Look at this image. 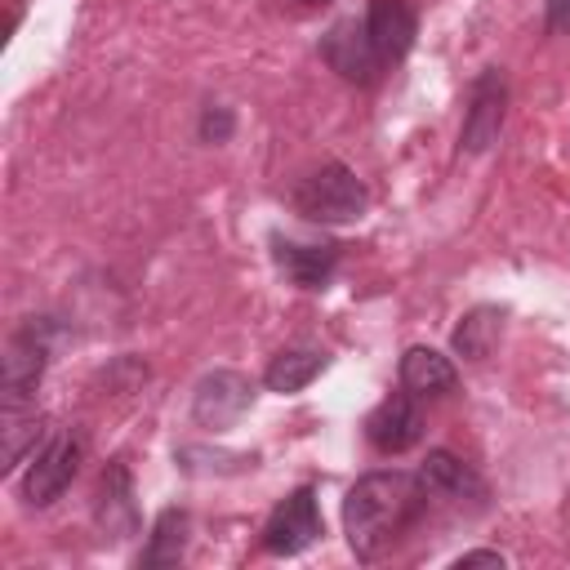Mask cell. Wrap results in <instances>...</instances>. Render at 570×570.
<instances>
[{
    "label": "cell",
    "mask_w": 570,
    "mask_h": 570,
    "mask_svg": "<svg viewBox=\"0 0 570 570\" xmlns=\"http://www.w3.org/2000/svg\"><path fill=\"white\" fill-rule=\"evenodd\" d=\"M365 31L379 49V58L392 67L414 49L419 36V13L410 9V0H370L365 9Z\"/></svg>",
    "instance_id": "obj_10"
},
{
    "label": "cell",
    "mask_w": 570,
    "mask_h": 570,
    "mask_svg": "<svg viewBox=\"0 0 570 570\" xmlns=\"http://www.w3.org/2000/svg\"><path fill=\"white\" fill-rule=\"evenodd\" d=\"M294 205H298V214L312 218V223H352V218L365 214L370 191H365V183H361L347 165L330 160V165L312 169V174L294 187Z\"/></svg>",
    "instance_id": "obj_2"
},
{
    "label": "cell",
    "mask_w": 570,
    "mask_h": 570,
    "mask_svg": "<svg viewBox=\"0 0 570 570\" xmlns=\"http://www.w3.org/2000/svg\"><path fill=\"white\" fill-rule=\"evenodd\" d=\"M183 548H187V512L183 508H165L151 525V539L147 548L138 552V566L156 570V566H178L183 561Z\"/></svg>",
    "instance_id": "obj_15"
},
{
    "label": "cell",
    "mask_w": 570,
    "mask_h": 570,
    "mask_svg": "<svg viewBox=\"0 0 570 570\" xmlns=\"http://www.w3.org/2000/svg\"><path fill=\"white\" fill-rule=\"evenodd\" d=\"M325 370V352H312V347H294V352H281L272 365H267V374H263V383L272 387V392H281V396H289V392H303L316 374Z\"/></svg>",
    "instance_id": "obj_16"
},
{
    "label": "cell",
    "mask_w": 570,
    "mask_h": 570,
    "mask_svg": "<svg viewBox=\"0 0 570 570\" xmlns=\"http://www.w3.org/2000/svg\"><path fill=\"white\" fill-rule=\"evenodd\" d=\"M200 134H205V138H214V142H223V138L232 134V116H227V111H214V107H209V111L200 116Z\"/></svg>",
    "instance_id": "obj_19"
},
{
    "label": "cell",
    "mask_w": 570,
    "mask_h": 570,
    "mask_svg": "<svg viewBox=\"0 0 570 570\" xmlns=\"http://www.w3.org/2000/svg\"><path fill=\"white\" fill-rule=\"evenodd\" d=\"M428 508V490L410 472H370L343 499V530L361 561L383 557Z\"/></svg>",
    "instance_id": "obj_1"
},
{
    "label": "cell",
    "mask_w": 570,
    "mask_h": 570,
    "mask_svg": "<svg viewBox=\"0 0 570 570\" xmlns=\"http://www.w3.org/2000/svg\"><path fill=\"white\" fill-rule=\"evenodd\" d=\"M98 525L111 534V539H125L138 530V512H134V481H129V468L125 463H111L102 472V485H98Z\"/></svg>",
    "instance_id": "obj_13"
},
{
    "label": "cell",
    "mask_w": 570,
    "mask_h": 570,
    "mask_svg": "<svg viewBox=\"0 0 570 570\" xmlns=\"http://www.w3.org/2000/svg\"><path fill=\"white\" fill-rule=\"evenodd\" d=\"M419 481L432 499H445L454 508H485V481L476 476V468H468L450 450H432L419 468Z\"/></svg>",
    "instance_id": "obj_9"
},
{
    "label": "cell",
    "mask_w": 570,
    "mask_h": 570,
    "mask_svg": "<svg viewBox=\"0 0 570 570\" xmlns=\"http://www.w3.org/2000/svg\"><path fill=\"white\" fill-rule=\"evenodd\" d=\"M548 31L570 36V0H548Z\"/></svg>",
    "instance_id": "obj_20"
},
{
    "label": "cell",
    "mask_w": 570,
    "mask_h": 570,
    "mask_svg": "<svg viewBox=\"0 0 570 570\" xmlns=\"http://www.w3.org/2000/svg\"><path fill=\"white\" fill-rule=\"evenodd\" d=\"M276 245V263H281V272L298 285V289H321L330 276H334V267H338V245H330V240H316V245H303V240H272Z\"/></svg>",
    "instance_id": "obj_12"
},
{
    "label": "cell",
    "mask_w": 570,
    "mask_h": 570,
    "mask_svg": "<svg viewBox=\"0 0 570 570\" xmlns=\"http://www.w3.org/2000/svg\"><path fill=\"white\" fill-rule=\"evenodd\" d=\"M249 401H254L249 379H240L232 370H218L196 387V419L205 428H227L249 410Z\"/></svg>",
    "instance_id": "obj_11"
},
{
    "label": "cell",
    "mask_w": 570,
    "mask_h": 570,
    "mask_svg": "<svg viewBox=\"0 0 570 570\" xmlns=\"http://www.w3.org/2000/svg\"><path fill=\"white\" fill-rule=\"evenodd\" d=\"M401 383H405V392H414V396H445V392H454L459 370H454V361H450L445 352H436V347H410V352L401 356Z\"/></svg>",
    "instance_id": "obj_14"
},
{
    "label": "cell",
    "mask_w": 570,
    "mask_h": 570,
    "mask_svg": "<svg viewBox=\"0 0 570 570\" xmlns=\"http://www.w3.org/2000/svg\"><path fill=\"white\" fill-rule=\"evenodd\" d=\"M45 445V423L27 410L4 414V472H13L27 454H36Z\"/></svg>",
    "instance_id": "obj_18"
},
{
    "label": "cell",
    "mask_w": 570,
    "mask_h": 570,
    "mask_svg": "<svg viewBox=\"0 0 570 570\" xmlns=\"http://www.w3.org/2000/svg\"><path fill=\"white\" fill-rule=\"evenodd\" d=\"M499 330H503V312L499 307H472L454 330V352L468 356V361H485L494 338H499Z\"/></svg>",
    "instance_id": "obj_17"
},
{
    "label": "cell",
    "mask_w": 570,
    "mask_h": 570,
    "mask_svg": "<svg viewBox=\"0 0 570 570\" xmlns=\"http://www.w3.org/2000/svg\"><path fill=\"white\" fill-rule=\"evenodd\" d=\"M454 566H459V570H463V566H503V557H499V552H463Z\"/></svg>",
    "instance_id": "obj_21"
},
{
    "label": "cell",
    "mask_w": 570,
    "mask_h": 570,
    "mask_svg": "<svg viewBox=\"0 0 570 570\" xmlns=\"http://www.w3.org/2000/svg\"><path fill=\"white\" fill-rule=\"evenodd\" d=\"M76 468H80V436L71 432H58L49 436L36 454H31V468L22 476V499L31 508H49L71 481H76Z\"/></svg>",
    "instance_id": "obj_4"
},
{
    "label": "cell",
    "mask_w": 570,
    "mask_h": 570,
    "mask_svg": "<svg viewBox=\"0 0 570 570\" xmlns=\"http://www.w3.org/2000/svg\"><path fill=\"white\" fill-rule=\"evenodd\" d=\"M423 436V414L414 405V392H392L365 414V441L379 454H405Z\"/></svg>",
    "instance_id": "obj_8"
},
{
    "label": "cell",
    "mask_w": 570,
    "mask_h": 570,
    "mask_svg": "<svg viewBox=\"0 0 570 570\" xmlns=\"http://www.w3.org/2000/svg\"><path fill=\"white\" fill-rule=\"evenodd\" d=\"M321 53H325V62H330L343 80H352V85H379V76L387 71V62L379 58V49H374L365 22H356V18H338V22L325 31Z\"/></svg>",
    "instance_id": "obj_5"
},
{
    "label": "cell",
    "mask_w": 570,
    "mask_h": 570,
    "mask_svg": "<svg viewBox=\"0 0 570 570\" xmlns=\"http://www.w3.org/2000/svg\"><path fill=\"white\" fill-rule=\"evenodd\" d=\"M503 107H508V80L499 67H485L476 80H472V94H468V111H463V151H485L494 147L499 129H503Z\"/></svg>",
    "instance_id": "obj_7"
},
{
    "label": "cell",
    "mask_w": 570,
    "mask_h": 570,
    "mask_svg": "<svg viewBox=\"0 0 570 570\" xmlns=\"http://www.w3.org/2000/svg\"><path fill=\"white\" fill-rule=\"evenodd\" d=\"M303 4H325V0H303Z\"/></svg>",
    "instance_id": "obj_22"
},
{
    "label": "cell",
    "mask_w": 570,
    "mask_h": 570,
    "mask_svg": "<svg viewBox=\"0 0 570 570\" xmlns=\"http://www.w3.org/2000/svg\"><path fill=\"white\" fill-rule=\"evenodd\" d=\"M321 534H325V525H321L316 494H312V485H298V490H289V494L272 508V517H267V525H263V548H267L272 557H294V552L312 548Z\"/></svg>",
    "instance_id": "obj_3"
},
{
    "label": "cell",
    "mask_w": 570,
    "mask_h": 570,
    "mask_svg": "<svg viewBox=\"0 0 570 570\" xmlns=\"http://www.w3.org/2000/svg\"><path fill=\"white\" fill-rule=\"evenodd\" d=\"M45 338L36 334V325L18 330L4 347V361H0V392H4V414L13 410H27L36 401V387H40V374H45Z\"/></svg>",
    "instance_id": "obj_6"
}]
</instances>
